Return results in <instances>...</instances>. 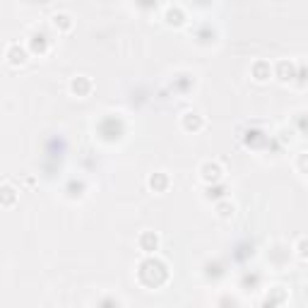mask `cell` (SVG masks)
I'll use <instances>...</instances> for the list:
<instances>
[{
    "mask_svg": "<svg viewBox=\"0 0 308 308\" xmlns=\"http://www.w3.org/2000/svg\"><path fill=\"white\" fill-rule=\"evenodd\" d=\"M53 25L61 27V29H70L73 27V17L68 13H56L53 15Z\"/></svg>",
    "mask_w": 308,
    "mask_h": 308,
    "instance_id": "obj_9",
    "label": "cell"
},
{
    "mask_svg": "<svg viewBox=\"0 0 308 308\" xmlns=\"http://www.w3.org/2000/svg\"><path fill=\"white\" fill-rule=\"evenodd\" d=\"M8 61L13 63V65H22L27 61V51L20 44H10L8 46Z\"/></svg>",
    "mask_w": 308,
    "mask_h": 308,
    "instance_id": "obj_3",
    "label": "cell"
},
{
    "mask_svg": "<svg viewBox=\"0 0 308 308\" xmlns=\"http://www.w3.org/2000/svg\"><path fill=\"white\" fill-rule=\"evenodd\" d=\"M157 246H159V236L154 234V231H145V234L140 236V248H142L145 253L157 250Z\"/></svg>",
    "mask_w": 308,
    "mask_h": 308,
    "instance_id": "obj_4",
    "label": "cell"
},
{
    "mask_svg": "<svg viewBox=\"0 0 308 308\" xmlns=\"http://www.w3.org/2000/svg\"><path fill=\"white\" fill-rule=\"evenodd\" d=\"M279 75H282V80L286 82V80H291V65L286 61H282L279 63Z\"/></svg>",
    "mask_w": 308,
    "mask_h": 308,
    "instance_id": "obj_12",
    "label": "cell"
},
{
    "mask_svg": "<svg viewBox=\"0 0 308 308\" xmlns=\"http://www.w3.org/2000/svg\"><path fill=\"white\" fill-rule=\"evenodd\" d=\"M200 173H202V181H207V183H217L219 178H222V164L219 161H205L202 164V169H200Z\"/></svg>",
    "mask_w": 308,
    "mask_h": 308,
    "instance_id": "obj_1",
    "label": "cell"
},
{
    "mask_svg": "<svg viewBox=\"0 0 308 308\" xmlns=\"http://www.w3.org/2000/svg\"><path fill=\"white\" fill-rule=\"evenodd\" d=\"M270 75H272V70H270V65H267V63L258 61L255 65H253V77H255L258 82H265V80H270Z\"/></svg>",
    "mask_w": 308,
    "mask_h": 308,
    "instance_id": "obj_7",
    "label": "cell"
},
{
    "mask_svg": "<svg viewBox=\"0 0 308 308\" xmlns=\"http://www.w3.org/2000/svg\"><path fill=\"white\" fill-rule=\"evenodd\" d=\"M217 212H219V217H222V219H229V217H234V205H229V202H219V205H217Z\"/></svg>",
    "mask_w": 308,
    "mask_h": 308,
    "instance_id": "obj_11",
    "label": "cell"
},
{
    "mask_svg": "<svg viewBox=\"0 0 308 308\" xmlns=\"http://www.w3.org/2000/svg\"><path fill=\"white\" fill-rule=\"evenodd\" d=\"M181 123H183L185 130H200V128L205 125V121H202V116H200V113L188 111V113L183 116V121H181Z\"/></svg>",
    "mask_w": 308,
    "mask_h": 308,
    "instance_id": "obj_5",
    "label": "cell"
},
{
    "mask_svg": "<svg viewBox=\"0 0 308 308\" xmlns=\"http://www.w3.org/2000/svg\"><path fill=\"white\" fill-rule=\"evenodd\" d=\"M15 200H17V190L13 185H0V205L8 207V205H15Z\"/></svg>",
    "mask_w": 308,
    "mask_h": 308,
    "instance_id": "obj_6",
    "label": "cell"
},
{
    "mask_svg": "<svg viewBox=\"0 0 308 308\" xmlns=\"http://www.w3.org/2000/svg\"><path fill=\"white\" fill-rule=\"evenodd\" d=\"M70 92H73V94H77V97H85V94H89V92H92V82H89V77H85V75L75 77L73 82H70Z\"/></svg>",
    "mask_w": 308,
    "mask_h": 308,
    "instance_id": "obj_2",
    "label": "cell"
},
{
    "mask_svg": "<svg viewBox=\"0 0 308 308\" xmlns=\"http://www.w3.org/2000/svg\"><path fill=\"white\" fill-rule=\"evenodd\" d=\"M166 185H169V176L166 173H154L149 178V188L152 190H166Z\"/></svg>",
    "mask_w": 308,
    "mask_h": 308,
    "instance_id": "obj_8",
    "label": "cell"
},
{
    "mask_svg": "<svg viewBox=\"0 0 308 308\" xmlns=\"http://www.w3.org/2000/svg\"><path fill=\"white\" fill-rule=\"evenodd\" d=\"M166 20L171 22V25H181L183 22V15H181V8H166Z\"/></svg>",
    "mask_w": 308,
    "mask_h": 308,
    "instance_id": "obj_10",
    "label": "cell"
}]
</instances>
